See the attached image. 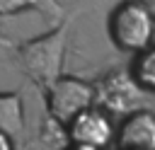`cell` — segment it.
<instances>
[{"mask_svg":"<svg viewBox=\"0 0 155 150\" xmlns=\"http://www.w3.org/2000/svg\"><path fill=\"white\" fill-rule=\"evenodd\" d=\"M68 31H70V22L63 19V24L51 29L48 34L29 39L27 44L17 46V63L22 73L44 90L56 77H61V68L68 48Z\"/></svg>","mask_w":155,"mask_h":150,"instance_id":"1","label":"cell"},{"mask_svg":"<svg viewBox=\"0 0 155 150\" xmlns=\"http://www.w3.org/2000/svg\"><path fill=\"white\" fill-rule=\"evenodd\" d=\"M109 34L111 41L128 53H138L153 44L155 19L138 0H126L116 5L109 15Z\"/></svg>","mask_w":155,"mask_h":150,"instance_id":"2","label":"cell"},{"mask_svg":"<svg viewBox=\"0 0 155 150\" xmlns=\"http://www.w3.org/2000/svg\"><path fill=\"white\" fill-rule=\"evenodd\" d=\"M46 106L51 121L65 128L73 116H78L87 106H94V85L82 77L61 75L46 87Z\"/></svg>","mask_w":155,"mask_h":150,"instance_id":"3","label":"cell"},{"mask_svg":"<svg viewBox=\"0 0 155 150\" xmlns=\"http://www.w3.org/2000/svg\"><path fill=\"white\" fill-rule=\"evenodd\" d=\"M145 102V90L133 80L131 70H111L94 85V104L107 114L128 116Z\"/></svg>","mask_w":155,"mask_h":150,"instance_id":"4","label":"cell"},{"mask_svg":"<svg viewBox=\"0 0 155 150\" xmlns=\"http://www.w3.org/2000/svg\"><path fill=\"white\" fill-rule=\"evenodd\" d=\"M65 135H68L70 145H75V148L102 150V148L111 145L116 131H114L111 114H107L102 106L94 104L65 123Z\"/></svg>","mask_w":155,"mask_h":150,"instance_id":"5","label":"cell"},{"mask_svg":"<svg viewBox=\"0 0 155 150\" xmlns=\"http://www.w3.org/2000/svg\"><path fill=\"white\" fill-rule=\"evenodd\" d=\"M119 150H155V114L138 109L124 116L116 131Z\"/></svg>","mask_w":155,"mask_h":150,"instance_id":"6","label":"cell"},{"mask_svg":"<svg viewBox=\"0 0 155 150\" xmlns=\"http://www.w3.org/2000/svg\"><path fill=\"white\" fill-rule=\"evenodd\" d=\"M24 131V106L17 92H0V133L19 138Z\"/></svg>","mask_w":155,"mask_h":150,"instance_id":"7","label":"cell"},{"mask_svg":"<svg viewBox=\"0 0 155 150\" xmlns=\"http://www.w3.org/2000/svg\"><path fill=\"white\" fill-rule=\"evenodd\" d=\"M22 10H39L41 15H46L48 19H56V22L63 15V10L56 0H0V15L2 17L17 15Z\"/></svg>","mask_w":155,"mask_h":150,"instance_id":"8","label":"cell"},{"mask_svg":"<svg viewBox=\"0 0 155 150\" xmlns=\"http://www.w3.org/2000/svg\"><path fill=\"white\" fill-rule=\"evenodd\" d=\"M131 75L145 92H155V48L153 46L136 53V60L131 65Z\"/></svg>","mask_w":155,"mask_h":150,"instance_id":"9","label":"cell"},{"mask_svg":"<svg viewBox=\"0 0 155 150\" xmlns=\"http://www.w3.org/2000/svg\"><path fill=\"white\" fill-rule=\"evenodd\" d=\"M0 150H15V138H10L7 133H0Z\"/></svg>","mask_w":155,"mask_h":150,"instance_id":"10","label":"cell"},{"mask_svg":"<svg viewBox=\"0 0 155 150\" xmlns=\"http://www.w3.org/2000/svg\"><path fill=\"white\" fill-rule=\"evenodd\" d=\"M138 2H140V5H143L148 12H150V17L155 19V0H138Z\"/></svg>","mask_w":155,"mask_h":150,"instance_id":"11","label":"cell"},{"mask_svg":"<svg viewBox=\"0 0 155 150\" xmlns=\"http://www.w3.org/2000/svg\"><path fill=\"white\" fill-rule=\"evenodd\" d=\"M10 46H12V44H10L5 36H0V48H10Z\"/></svg>","mask_w":155,"mask_h":150,"instance_id":"12","label":"cell"},{"mask_svg":"<svg viewBox=\"0 0 155 150\" xmlns=\"http://www.w3.org/2000/svg\"><path fill=\"white\" fill-rule=\"evenodd\" d=\"M65 150H87V148H75V145H70V148H65Z\"/></svg>","mask_w":155,"mask_h":150,"instance_id":"13","label":"cell"}]
</instances>
